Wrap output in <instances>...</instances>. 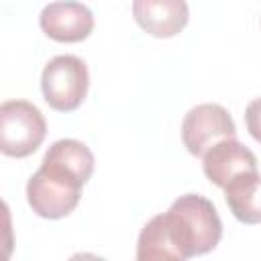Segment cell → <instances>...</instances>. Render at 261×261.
Wrapping results in <instances>:
<instances>
[{"instance_id":"1","label":"cell","mask_w":261,"mask_h":261,"mask_svg":"<svg viewBox=\"0 0 261 261\" xmlns=\"http://www.w3.org/2000/svg\"><path fill=\"white\" fill-rule=\"evenodd\" d=\"M222 237V220L214 204L200 194H184L153 216L139 234V261H184L212 251Z\"/></svg>"},{"instance_id":"2","label":"cell","mask_w":261,"mask_h":261,"mask_svg":"<svg viewBox=\"0 0 261 261\" xmlns=\"http://www.w3.org/2000/svg\"><path fill=\"white\" fill-rule=\"evenodd\" d=\"M84 184L73 169L43 157L41 167L27 181V202L37 216L57 220L75 210Z\"/></svg>"},{"instance_id":"3","label":"cell","mask_w":261,"mask_h":261,"mask_svg":"<svg viewBox=\"0 0 261 261\" xmlns=\"http://www.w3.org/2000/svg\"><path fill=\"white\" fill-rule=\"evenodd\" d=\"M47 135L41 110L27 100H8L0 106V151L6 157L33 155Z\"/></svg>"},{"instance_id":"4","label":"cell","mask_w":261,"mask_h":261,"mask_svg":"<svg viewBox=\"0 0 261 261\" xmlns=\"http://www.w3.org/2000/svg\"><path fill=\"white\" fill-rule=\"evenodd\" d=\"M88 86V65L75 55H57L43 67L41 92L45 102L57 112H71L80 108L86 100Z\"/></svg>"},{"instance_id":"5","label":"cell","mask_w":261,"mask_h":261,"mask_svg":"<svg viewBox=\"0 0 261 261\" xmlns=\"http://www.w3.org/2000/svg\"><path fill=\"white\" fill-rule=\"evenodd\" d=\"M237 126L228 110L214 102L194 106L181 122V141L190 155L202 157L208 147L224 137H234Z\"/></svg>"},{"instance_id":"6","label":"cell","mask_w":261,"mask_h":261,"mask_svg":"<svg viewBox=\"0 0 261 261\" xmlns=\"http://www.w3.org/2000/svg\"><path fill=\"white\" fill-rule=\"evenodd\" d=\"M41 31L57 43H80L94 31L92 10L75 0H59L47 4L39 14Z\"/></svg>"},{"instance_id":"7","label":"cell","mask_w":261,"mask_h":261,"mask_svg":"<svg viewBox=\"0 0 261 261\" xmlns=\"http://www.w3.org/2000/svg\"><path fill=\"white\" fill-rule=\"evenodd\" d=\"M133 16L147 35L169 39L186 29L190 8L186 0H133Z\"/></svg>"},{"instance_id":"8","label":"cell","mask_w":261,"mask_h":261,"mask_svg":"<svg viewBox=\"0 0 261 261\" xmlns=\"http://www.w3.org/2000/svg\"><path fill=\"white\" fill-rule=\"evenodd\" d=\"M202 169L214 186L224 188L237 173L257 169V157L234 137H224L202 155Z\"/></svg>"},{"instance_id":"9","label":"cell","mask_w":261,"mask_h":261,"mask_svg":"<svg viewBox=\"0 0 261 261\" xmlns=\"http://www.w3.org/2000/svg\"><path fill=\"white\" fill-rule=\"evenodd\" d=\"M222 190L226 206L237 220L243 224L261 222V175L257 169L237 173Z\"/></svg>"},{"instance_id":"10","label":"cell","mask_w":261,"mask_h":261,"mask_svg":"<svg viewBox=\"0 0 261 261\" xmlns=\"http://www.w3.org/2000/svg\"><path fill=\"white\" fill-rule=\"evenodd\" d=\"M43 157L59 161L65 167L73 169L84 181H88L92 177V173H94V155L77 139H59V141H55L47 149V153Z\"/></svg>"},{"instance_id":"11","label":"cell","mask_w":261,"mask_h":261,"mask_svg":"<svg viewBox=\"0 0 261 261\" xmlns=\"http://www.w3.org/2000/svg\"><path fill=\"white\" fill-rule=\"evenodd\" d=\"M245 124L249 135L261 143V98H255L249 102L247 110H245Z\"/></svg>"}]
</instances>
